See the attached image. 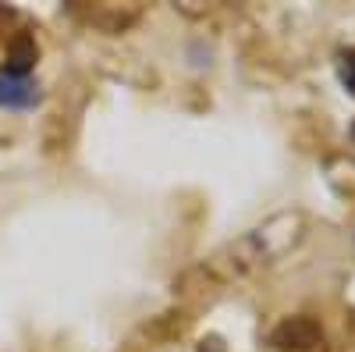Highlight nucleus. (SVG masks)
<instances>
[{"mask_svg": "<svg viewBox=\"0 0 355 352\" xmlns=\"http://www.w3.org/2000/svg\"><path fill=\"white\" fill-rule=\"evenodd\" d=\"M352 142H355V125H352Z\"/></svg>", "mask_w": 355, "mask_h": 352, "instance_id": "6", "label": "nucleus"}, {"mask_svg": "<svg viewBox=\"0 0 355 352\" xmlns=\"http://www.w3.org/2000/svg\"><path fill=\"white\" fill-rule=\"evenodd\" d=\"M270 342L281 352H313L316 345H323V331H320L316 320H309V317H291V320H284V324L274 331Z\"/></svg>", "mask_w": 355, "mask_h": 352, "instance_id": "1", "label": "nucleus"}, {"mask_svg": "<svg viewBox=\"0 0 355 352\" xmlns=\"http://www.w3.org/2000/svg\"><path fill=\"white\" fill-rule=\"evenodd\" d=\"M11 22H15V8H8V4H0V36H8V28H11Z\"/></svg>", "mask_w": 355, "mask_h": 352, "instance_id": "5", "label": "nucleus"}, {"mask_svg": "<svg viewBox=\"0 0 355 352\" xmlns=\"http://www.w3.org/2000/svg\"><path fill=\"white\" fill-rule=\"evenodd\" d=\"M338 78L348 90V97H355V50H341L338 53Z\"/></svg>", "mask_w": 355, "mask_h": 352, "instance_id": "4", "label": "nucleus"}, {"mask_svg": "<svg viewBox=\"0 0 355 352\" xmlns=\"http://www.w3.org/2000/svg\"><path fill=\"white\" fill-rule=\"evenodd\" d=\"M36 61H40V43H36V36L33 33H15L11 40H8V50H4V75H11V78H28L33 75V68H36Z\"/></svg>", "mask_w": 355, "mask_h": 352, "instance_id": "2", "label": "nucleus"}, {"mask_svg": "<svg viewBox=\"0 0 355 352\" xmlns=\"http://www.w3.org/2000/svg\"><path fill=\"white\" fill-rule=\"evenodd\" d=\"M43 93L33 78H11L0 72V107L4 110H33L40 107Z\"/></svg>", "mask_w": 355, "mask_h": 352, "instance_id": "3", "label": "nucleus"}]
</instances>
